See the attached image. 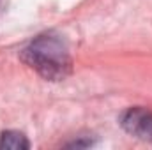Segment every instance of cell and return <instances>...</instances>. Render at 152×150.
Instances as JSON below:
<instances>
[{
	"label": "cell",
	"instance_id": "cell-1",
	"mask_svg": "<svg viewBox=\"0 0 152 150\" xmlns=\"http://www.w3.org/2000/svg\"><path fill=\"white\" fill-rule=\"evenodd\" d=\"M23 60L46 79H64L71 71V58L66 42L57 36H39L23 50Z\"/></svg>",
	"mask_w": 152,
	"mask_h": 150
},
{
	"label": "cell",
	"instance_id": "cell-2",
	"mask_svg": "<svg viewBox=\"0 0 152 150\" xmlns=\"http://www.w3.org/2000/svg\"><path fill=\"white\" fill-rule=\"evenodd\" d=\"M122 127L140 138V140H149L152 141V111L145 110V108H131L122 115L120 120Z\"/></svg>",
	"mask_w": 152,
	"mask_h": 150
},
{
	"label": "cell",
	"instance_id": "cell-3",
	"mask_svg": "<svg viewBox=\"0 0 152 150\" xmlns=\"http://www.w3.org/2000/svg\"><path fill=\"white\" fill-rule=\"evenodd\" d=\"M30 143L28 140L16 131H5L0 136V149H9V150H20V149H28Z\"/></svg>",
	"mask_w": 152,
	"mask_h": 150
}]
</instances>
